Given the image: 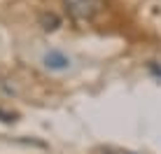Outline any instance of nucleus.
Listing matches in <instances>:
<instances>
[{
    "label": "nucleus",
    "instance_id": "7ed1b4c3",
    "mask_svg": "<svg viewBox=\"0 0 161 154\" xmlns=\"http://www.w3.org/2000/svg\"><path fill=\"white\" fill-rule=\"evenodd\" d=\"M58 24H61V19H58L56 14H47V12L40 14V26H42L44 30H56Z\"/></svg>",
    "mask_w": 161,
    "mask_h": 154
},
{
    "label": "nucleus",
    "instance_id": "f03ea898",
    "mask_svg": "<svg viewBox=\"0 0 161 154\" xmlns=\"http://www.w3.org/2000/svg\"><path fill=\"white\" fill-rule=\"evenodd\" d=\"M42 63L47 65L49 70H68L70 68V58L65 56L63 52H56V49H52V52L44 54Z\"/></svg>",
    "mask_w": 161,
    "mask_h": 154
},
{
    "label": "nucleus",
    "instance_id": "20e7f679",
    "mask_svg": "<svg viewBox=\"0 0 161 154\" xmlns=\"http://www.w3.org/2000/svg\"><path fill=\"white\" fill-rule=\"evenodd\" d=\"M0 119H3L5 124H9V122H14V114H9V112H3V110H0Z\"/></svg>",
    "mask_w": 161,
    "mask_h": 154
},
{
    "label": "nucleus",
    "instance_id": "f257e3e1",
    "mask_svg": "<svg viewBox=\"0 0 161 154\" xmlns=\"http://www.w3.org/2000/svg\"><path fill=\"white\" fill-rule=\"evenodd\" d=\"M63 7L75 24H89L101 14L105 0H63Z\"/></svg>",
    "mask_w": 161,
    "mask_h": 154
}]
</instances>
